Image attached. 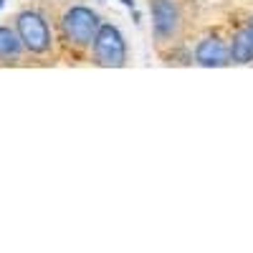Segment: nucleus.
I'll use <instances>...</instances> for the list:
<instances>
[{"label": "nucleus", "instance_id": "nucleus-1", "mask_svg": "<svg viewBox=\"0 0 253 253\" xmlns=\"http://www.w3.org/2000/svg\"><path fill=\"white\" fill-rule=\"evenodd\" d=\"M99 28H101L99 15L91 8H84V5H74L61 18V31L66 36V41H71L74 46H91Z\"/></svg>", "mask_w": 253, "mask_h": 253}, {"label": "nucleus", "instance_id": "nucleus-2", "mask_svg": "<svg viewBox=\"0 0 253 253\" xmlns=\"http://www.w3.org/2000/svg\"><path fill=\"white\" fill-rule=\"evenodd\" d=\"M94 56L99 66H107V69H119L126 63V43L114 26L101 23L94 38Z\"/></svg>", "mask_w": 253, "mask_h": 253}, {"label": "nucleus", "instance_id": "nucleus-3", "mask_svg": "<svg viewBox=\"0 0 253 253\" xmlns=\"http://www.w3.org/2000/svg\"><path fill=\"white\" fill-rule=\"evenodd\" d=\"M15 31L23 41V48L31 51V53H46L48 46H51V31H48V23L41 13H33V10H26L20 13L18 20H15Z\"/></svg>", "mask_w": 253, "mask_h": 253}, {"label": "nucleus", "instance_id": "nucleus-4", "mask_svg": "<svg viewBox=\"0 0 253 253\" xmlns=\"http://www.w3.org/2000/svg\"><path fill=\"white\" fill-rule=\"evenodd\" d=\"M152 28L160 41H170L180 31V10L172 0H152Z\"/></svg>", "mask_w": 253, "mask_h": 253}, {"label": "nucleus", "instance_id": "nucleus-5", "mask_svg": "<svg viewBox=\"0 0 253 253\" xmlns=\"http://www.w3.org/2000/svg\"><path fill=\"white\" fill-rule=\"evenodd\" d=\"M195 58H198L200 66H205V69H220V66H225L228 58H230V48L223 43L220 38H205V41H200V46L195 48Z\"/></svg>", "mask_w": 253, "mask_h": 253}, {"label": "nucleus", "instance_id": "nucleus-6", "mask_svg": "<svg viewBox=\"0 0 253 253\" xmlns=\"http://www.w3.org/2000/svg\"><path fill=\"white\" fill-rule=\"evenodd\" d=\"M230 61L233 63H251L253 61V31L243 28L236 33L233 46H230Z\"/></svg>", "mask_w": 253, "mask_h": 253}, {"label": "nucleus", "instance_id": "nucleus-7", "mask_svg": "<svg viewBox=\"0 0 253 253\" xmlns=\"http://www.w3.org/2000/svg\"><path fill=\"white\" fill-rule=\"evenodd\" d=\"M20 51H23V41H20L18 31L0 26V58H18Z\"/></svg>", "mask_w": 253, "mask_h": 253}, {"label": "nucleus", "instance_id": "nucleus-8", "mask_svg": "<svg viewBox=\"0 0 253 253\" xmlns=\"http://www.w3.org/2000/svg\"><path fill=\"white\" fill-rule=\"evenodd\" d=\"M122 3H124L126 8H134V0H122Z\"/></svg>", "mask_w": 253, "mask_h": 253}, {"label": "nucleus", "instance_id": "nucleus-9", "mask_svg": "<svg viewBox=\"0 0 253 253\" xmlns=\"http://www.w3.org/2000/svg\"><path fill=\"white\" fill-rule=\"evenodd\" d=\"M3 3H5V0H0V8H3Z\"/></svg>", "mask_w": 253, "mask_h": 253}, {"label": "nucleus", "instance_id": "nucleus-10", "mask_svg": "<svg viewBox=\"0 0 253 253\" xmlns=\"http://www.w3.org/2000/svg\"><path fill=\"white\" fill-rule=\"evenodd\" d=\"M251 31H253V23H251Z\"/></svg>", "mask_w": 253, "mask_h": 253}]
</instances>
